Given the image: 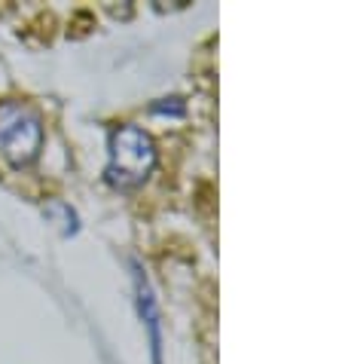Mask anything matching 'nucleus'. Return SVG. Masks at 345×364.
I'll use <instances>...</instances> for the list:
<instances>
[{
  "instance_id": "f257e3e1",
  "label": "nucleus",
  "mask_w": 345,
  "mask_h": 364,
  "mask_svg": "<svg viewBox=\"0 0 345 364\" xmlns=\"http://www.w3.org/2000/svg\"><path fill=\"white\" fill-rule=\"evenodd\" d=\"M156 166V144L144 129L138 126H119L110 135V163H107V181L119 190L141 187L150 178Z\"/></svg>"
},
{
  "instance_id": "f03ea898",
  "label": "nucleus",
  "mask_w": 345,
  "mask_h": 364,
  "mask_svg": "<svg viewBox=\"0 0 345 364\" xmlns=\"http://www.w3.org/2000/svg\"><path fill=\"white\" fill-rule=\"evenodd\" d=\"M40 147H43V123L37 110L22 101H4L0 105V154L16 168L31 166Z\"/></svg>"
},
{
  "instance_id": "7ed1b4c3",
  "label": "nucleus",
  "mask_w": 345,
  "mask_h": 364,
  "mask_svg": "<svg viewBox=\"0 0 345 364\" xmlns=\"http://www.w3.org/2000/svg\"><path fill=\"white\" fill-rule=\"evenodd\" d=\"M135 291H138V312L144 318V325L150 331V349H153V364L162 358V340H159V312H156V297L150 291L147 276L135 267Z\"/></svg>"
}]
</instances>
